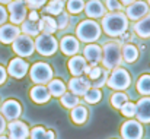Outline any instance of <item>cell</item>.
<instances>
[{
	"instance_id": "obj_1",
	"label": "cell",
	"mask_w": 150,
	"mask_h": 139,
	"mask_svg": "<svg viewBox=\"0 0 150 139\" xmlns=\"http://www.w3.org/2000/svg\"><path fill=\"white\" fill-rule=\"evenodd\" d=\"M128 19L122 12H109L102 16V29L109 37H118L125 32Z\"/></svg>"
},
{
	"instance_id": "obj_2",
	"label": "cell",
	"mask_w": 150,
	"mask_h": 139,
	"mask_svg": "<svg viewBox=\"0 0 150 139\" xmlns=\"http://www.w3.org/2000/svg\"><path fill=\"white\" fill-rule=\"evenodd\" d=\"M102 63L105 66V69H115L120 66V63L122 62V56H121V47L118 43L112 41V43H106L102 48Z\"/></svg>"
},
{
	"instance_id": "obj_3",
	"label": "cell",
	"mask_w": 150,
	"mask_h": 139,
	"mask_svg": "<svg viewBox=\"0 0 150 139\" xmlns=\"http://www.w3.org/2000/svg\"><path fill=\"white\" fill-rule=\"evenodd\" d=\"M76 35H77L79 40H82V41H85L88 44L89 43H93V41H96L99 38L100 27L98 25V22L91 21V19L82 21L77 25V28H76Z\"/></svg>"
},
{
	"instance_id": "obj_4",
	"label": "cell",
	"mask_w": 150,
	"mask_h": 139,
	"mask_svg": "<svg viewBox=\"0 0 150 139\" xmlns=\"http://www.w3.org/2000/svg\"><path fill=\"white\" fill-rule=\"evenodd\" d=\"M131 84V78L128 75V72L125 69H121V67H115L112 69V73L108 75V79H106V85L112 90H117V91H122V90H127Z\"/></svg>"
},
{
	"instance_id": "obj_5",
	"label": "cell",
	"mask_w": 150,
	"mask_h": 139,
	"mask_svg": "<svg viewBox=\"0 0 150 139\" xmlns=\"http://www.w3.org/2000/svg\"><path fill=\"white\" fill-rule=\"evenodd\" d=\"M31 79L32 82L38 84V85H44L48 84L52 79V69L50 64L47 63H35L31 67Z\"/></svg>"
},
{
	"instance_id": "obj_6",
	"label": "cell",
	"mask_w": 150,
	"mask_h": 139,
	"mask_svg": "<svg viewBox=\"0 0 150 139\" xmlns=\"http://www.w3.org/2000/svg\"><path fill=\"white\" fill-rule=\"evenodd\" d=\"M34 44H35V50L40 54H42V56H51L58 48L57 40L51 34H44V32L37 37V40L34 41Z\"/></svg>"
},
{
	"instance_id": "obj_7",
	"label": "cell",
	"mask_w": 150,
	"mask_h": 139,
	"mask_svg": "<svg viewBox=\"0 0 150 139\" xmlns=\"http://www.w3.org/2000/svg\"><path fill=\"white\" fill-rule=\"evenodd\" d=\"M12 47H13V51L18 56H21V57H29L34 53V50H35V44H34L32 37L25 35V34L23 35L19 34L15 38V41L12 43Z\"/></svg>"
},
{
	"instance_id": "obj_8",
	"label": "cell",
	"mask_w": 150,
	"mask_h": 139,
	"mask_svg": "<svg viewBox=\"0 0 150 139\" xmlns=\"http://www.w3.org/2000/svg\"><path fill=\"white\" fill-rule=\"evenodd\" d=\"M7 9H9V19L12 24H22L28 15L26 3L23 0H12L10 3H7Z\"/></svg>"
},
{
	"instance_id": "obj_9",
	"label": "cell",
	"mask_w": 150,
	"mask_h": 139,
	"mask_svg": "<svg viewBox=\"0 0 150 139\" xmlns=\"http://www.w3.org/2000/svg\"><path fill=\"white\" fill-rule=\"evenodd\" d=\"M121 135L124 139H142L143 136V128L140 122L136 120H127L121 126Z\"/></svg>"
},
{
	"instance_id": "obj_10",
	"label": "cell",
	"mask_w": 150,
	"mask_h": 139,
	"mask_svg": "<svg viewBox=\"0 0 150 139\" xmlns=\"http://www.w3.org/2000/svg\"><path fill=\"white\" fill-rule=\"evenodd\" d=\"M149 13V6L144 1H133L131 4H128L127 7V19L131 21H139L143 16H146Z\"/></svg>"
},
{
	"instance_id": "obj_11",
	"label": "cell",
	"mask_w": 150,
	"mask_h": 139,
	"mask_svg": "<svg viewBox=\"0 0 150 139\" xmlns=\"http://www.w3.org/2000/svg\"><path fill=\"white\" fill-rule=\"evenodd\" d=\"M7 129H9V139H26L29 136V128L21 120H12Z\"/></svg>"
},
{
	"instance_id": "obj_12",
	"label": "cell",
	"mask_w": 150,
	"mask_h": 139,
	"mask_svg": "<svg viewBox=\"0 0 150 139\" xmlns=\"http://www.w3.org/2000/svg\"><path fill=\"white\" fill-rule=\"evenodd\" d=\"M21 113H22V107H21V104L18 102V101H15V100H7V101H4L3 102V105H1V116L4 117V119H7V120H16L19 116H21Z\"/></svg>"
},
{
	"instance_id": "obj_13",
	"label": "cell",
	"mask_w": 150,
	"mask_h": 139,
	"mask_svg": "<svg viewBox=\"0 0 150 139\" xmlns=\"http://www.w3.org/2000/svg\"><path fill=\"white\" fill-rule=\"evenodd\" d=\"M28 69H29L28 63H26L25 60H22V59L18 57V59L10 60L9 67H7V73H9L10 76L16 78V79H21V78H23V76L28 73Z\"/></svg>"
},
{
	"instance_id": "obj_14",
	"label": "cell",
	"mask_w": 150,
	"mask_h": 139,
	"mask_svg": "<svg viewBox=\"0 0 150 139\" xmlns=\"http://www.w3.org/2000/svg\"><path fill=\"white\" fill-rule=\"evenodd\" d=\"M92 85H91V82H89V79H86V78H82V76H74L73 79H70V82H69V90H70V92H73L74 95H85V92L91 88Z\"/></svg>"
},
{
	"instance_id": "obj_15",
	"label": "cell",
	"mask_w": 150,
	"mask_h": 139,
	"mask_svg": "<svg viewBox=\"0 0 150 139\" xmlns=\"http://www.w3.org/2000/svg\"><path fill=\"white\" fill-rule=\"evenodd\" d=\"M136 116L139 122L150 123V97L146 95L136 104Z\"/></svg>"
},
{
	"instance_id": "obj_16",
	"label": "cell",
	"mask_w": 150,
	"mask_h": 139,
	"mask_svg": "<svg viewBox=\"0 0 150 139\" xmlns=\"http://www.w3.org/2000/svg\"><path fill=\"white\" fill-rule=\"evenodd\" d=\"M83 54H85V60H86V63H89V66H96L102 59V50L96 44H88Z\"/></svg>"
},
{
	"instance_id": "obj_17",
	"label": "cell",
	"mask_w": 150,
	"mask_h": 139,
	"mask_svg": "<svg viewBox=\"0 0 150 139\" xmlns=\"http://www.w3.org/2000/svg\"><path fill=\"white\" fill-rule=\"evenodd\" d=\"M19 34H21V31H19V28H18L16 25L7 24V25H1V27H0V41H1L3 44H10V43H13L15 38H16Z\"/></svg>"
},
{
	"instance_id": "obj_18",
	"label": "cell",
	"mask_w": 150,
	"mask_h": 139,
	"mask_svg": "<svg viewBox=\"0 0 150 139\" xmlns=\"http://www.w3.org/2000/svg\"><path fill=\"white\" fill-rule=\"evenodd\" d=\"M86 60L85 57H80V56H73L70 60H69V70L73 76H82L86 70Z\"/></svg>"
},
{
	"instance_id": "obj_19",
	"label": "cell",
	"mask_w": 150,
	"mask_h": 139,
	"mask_svg": "<svg viewBox=\"0 0 150 139\" xmlns=\"http://www.w3.org/2000/svg\"><path fill=\"white\" fill-rule=\"evenodd\" d=\"M60 48L66 56H74L79 51L80 46H79V41L74 37H64L60 41Z\"/></svg>"
},
{
	"instance_id": "obj_20",
	"label": "cell",
	"mask_w": 150,
	"mask_h": 139,
	"mask_svg": "<svg viewBox=\"0 0 150 139\" xmlns=\"http://www.w3.org/2000/svg\"><path fill=\"white\" fill-rule=\"evenodd\" d=\"M85 10H86V15L89 18H102L105 15V6L100 3L99 0H89L86 4H85Z\"/></svg>"
},
{
	"instance_id": "obj_21",
	"label": "cell",
	"mask_w": 150,
	"mask_h": 139,
	"mask_svg": "<svg viewBox=\"0 0 150 139\" xmlns=\"http://www.w3.org/2000/svg\"><path fill=\"white\" fill-rule=\"evenodd\" d=\"M29 95H31L32 101L37 102V104H45V102L50 101V98H51L48 90H47L44 85H37V87H34V88L31 90Z\"/></svg>"
},
{
	"instance_id": "obj_22",
	"label": "cell",
	"mask_w": 150,
	"mask_h": 139,
	"mask_svg": "<svg viewBox=\"0 0 150 139\" xmlns=\"http://www.w3.org/2000/svg\"><path fill=\"white\" fill-rule=\"evenodd\" d=\"M134 32L142 37V38H149L150 37V13L146 16H143L142 19L137 21V24L134 25Z\"/></svg>"
},
{
	"instance_id": "obj_23",
	"label": "cell",
	"mask_w": 150,
	"mask_h": 139,
	"mask_svg": "<svg viewBox=\"0 0 150 139\" xmlns=\"http://www.w3.org/2000/svg\"><path fill=\"white\" fill-rule=\"evenodd\" d=\"M38 24H40V31H42L44 34H54L58 29L55 19L51 16H42L41 19H38Z\"/></svg>"
},
{
	"instance_id": "obj_24",
	"label": "cell",
	"mask_w": 150,
	"mask_h": 139,
	"mask_svg": "<svg viewBox=\"0 0 150 139\" xmlns=\"http://www.w3.org/2000/svg\"><path fill=\"white\" fill-rule=\"evenodd\" d=\"M121 56H122V59L127 63H133V62H136L139 59V50L133 44H125L121 48Z\"/></svg>"
},
{
	"instance_id": "obj_25",
	"label": "cell",
	"mask_w": 150,
	"mask_h": 139,
	"mask_svg": "<svg viewBox=\"0 0 150 139\" xmlns=\"http://www.w3.org/2000/svg\"><path fill=\"white\" fill-rule=\"evenodd\" d=\"M88 119V110L83 105H76L71 108V120L76 125H83Z\"/></svg>"
},
{
	"instance_id": "obj_26",
	"label": "cell",
	"mask_w": 150,
	"mask_h": 139,
	"mask_svg": "<svg viewBox=\"0 0 150 139\" xmlns=\"http://www.w3.org/2000/svg\"><path fill=\"white\" fill-rule=\"evenodd\" d=\"M47 90H48L50 95H52V97H61L63 94L66 92V85L60 79H51L48 82V88Z\"/></svg>"
},
{
	"instance_id": "obj_27",
	"label": "cell",
	"mask_w": 150,
	"mask_h": 139,
	"mask_svg": "<svg viewBox=\"0 0 150 139\" xmlns=\"http://www.w3.org/2000/svg\"><path fill=\"white\" fill-rule=\"evenodd\" d=\"M21 31L25 34V35H29V37H32V35H38L40 34V24H38V21L37 22H34V21H23L22 22V27H21Z\"/></svg>"
},
{
	"instance_id": "obj_28",
	"label": "cell",
	"mask_w": 150,
	"mask_h": 139,
	"mask_svg": "<svg viewBox=\"0 0 150 139\" xmlns=\"http://www.w3.org/2000/svg\"><path fill=\"white\" fill-rule=\"evenodd\" d=\"M29 135H31V138L32 139H54L55 138L54 132L47 130V129L42 128V126H37V128H34V129L29 132Z\"/></svg>"
},
{
	"instance_id": "obj_29",
	"label": "cell",
	"mask_w": 150,
	"mask_h": 139,
	"mask_svg": "<svg viewBox=\"0 0 150 139\" xmlns=\"http://www.w3.org/2000/svg\"><path fill=\"white\" fill-rule=\"evenodd\" d=\"M60 101H61V105L66 108H73L79 105V97L74 95L73 92H64L60 97Z\"/></svg>"
},
{
	"instance_id": "obj_30",
	"label": "cell",
	"mask_w": 150,
	"mask_h": 139,
	"mask_svg": "<svg viewBox=\"0 0 150 139\" xmlns=\"http://www.w3.org/2000/svg\"><path fill=\"white\" fill-rule=\"evenodd\" d=\"M85 101L88 104H96L99 102L100 98H102V92H100L99 88H89L86 92H85Z\"/></svg>"
},
{
	"instance_id": "obj_31",
	"label": "cell",
	"mask_w": 150,
	"mask_h": 139,
	"mask_svg": "<svg viewBox=\"0 0 150 139\" xmlns=\"http://www.w3.org/2000/svg\"><path fill=\"white\" fill-rule=\"evenodd\" d=\"M64 1L63 0H50L48 4L45 6V12L48 15H60L63 12Z\"/></svg>"
},
{
	"instance_id": "obj_32",
	"label": "cell",
	"mask_w": 150,
	"mask_h": 139,
	"mask_svg": "<svg viewBox=\"0 0 150 139\" xmlns=\"http://www.w3.org/2000/svg\"><path fill=\"white\" fill-rule=\"evenodd\" d=\"M137 91L143 95H150V75H143L139 78Z\"/></svg>"
},
{
	"instance_id": "obj_33",
	"label": "cell",
	"mask_w": 150,
	"mask_h": 139,
	"mask_svg": "<svg viewBox=\"0 0 150 139\" xmlns=\"http://www.w3.org/2000/svg\"><path fill=\"white\" fill-rule=\"evenodd\" d=\"M85 9V1L83 0H69L67 1V10L73 15L80 13Z\"/></svg>"
},
{
	"instance_id": "obj_34",
	"label": "cell",
	"mask_w": 150,
	"mask_h": 139,
	"mask_svg": "<svg viewBox=\"0 0 150 139\" xmlns=\"http://www.w3.org/2000/svg\"><path fill=\"white\" fill-rule=\"evenodd\" d=\"M128 101V98H127V94L124 92H115L112 94V97H111V104H112V107H115V108H120L124 102H127Z\"/></svg>"
},
{
	"instance_id": "obj_35",
	"label": "cell",
	"mask_w": 150,
	"mask_h": 139,
	"mask_svg": "<svg viewBox=\"0 0 150 139\" xmlns=\"http://www.w3.org/2000/svg\"><path fill=\"white\" fill-rule=\"evenodd\" d=\"M121 113L125 116V117H133L134 114H136V104H133V102H124L121 107Z\"/></svg>"
},
{
	"instance_id": "obj_36",
	"label": "cell",
	"mask_w": 150,
	"mask_h": 139,
	"mask_svg": "<svg viewBox=\"0 0 150 139\" xmlns=\"http://www.w3.org/2000/svg\"><path fill=\"white\" fill-rule=\"evenodd\" d=\"M106 79H108V72H106V70H102V73H100L91 85H92V88H100V87L106 85Z\"/></svg>"
},
{
	"instance_id": "obj_37",
	"label": "cell",
	"mask_w": 150,
	"mask_h": 139,
	"mask_svg": "<svg viewBox=\"0 0 150 139\" xmlns=\"http://www.w3.org/2000/svg\"><path fill=\"white\" fill-rule=\"evenodd\" d=\"M102 70H103V69H100L98 66H86V70H85V72L88 73V76H89L91 81H95L100 73H102Z\"/></svg>"
},
{
	"instance_id": "obj_38",
	"label": "cell",
	"mask_w": 150,
	"mask_h": 139,
	"mask_svg": "<svg viewBox=\"0 0 150 139\" xmlns=\"http://www.w3.org/2000/svg\"><path fill=\"white\" fill-rule=\"evenodd\" d=\"M57 16H58L57 21H55V22H57V28H58V29L66 28V27L69 25V16H67L66 13H63V12H61L60 15H57Z\"/></svg>"
},
{
	"instance_id": "obj_39",
	"label": "cell",
	"mask_w": 150,
	"mask_h": 139,
	"mask_svg": "<svg viewBox=\"0 0 150 139\" xmlns=\"http://www.w3.org/2000/svg\"><path fill=\"white\" fill-rule=\"evenodd\" d=\"M106 7L109 12H117L122 7V4L120 0H106Z\"/></svg>"
},
{
	"instance_id": "obj_40",
	"label": "cell",
	"mask_w": 150,
	"mask_h": 139,
	"mask_svg": "<svg viewBox=\"0 0 150 139\" xmlns=\"http://www.w3.org/2000/svg\"><path fill=\"white\" fill-rule=\"evenodd\" d=\"M47 0H26V4L31 7V9H38V7H42L45 4Z\"/></svg>"
},
{
	"instance_id": "obj_41",
	"label": "cell",
	"mask_w": 150,
	"mask_h": 139,
	"mask_svg": "<svg viewBox=\"0 0 150 139\" xmlns=\"http://www.w3.org/2000/svg\"><path fill=\"white\" fill-rule=\"evenodd\" d=\"M6 19H7V12H6V9L3 6H0V25L4 24Z\"/></svg>"
},
{
	"instance_id": "obj_42",
	"label": "cell",
	"mask_w": 150,
	"mask_h": 139,
	"mask_svg": "<svg viewBox=\"0 0 150 139\" xmlns=\"http://www.w3.org/2000/svg\"><path fill=\"white\" fill-rule=\"evenodd\" d=\"M6 76H7V72H6V69L3 67V66H0V85L6 81Z\"/></svg>"
},
{
	"instance_id": "obj_43",
	"label": "cell",
	"mask_w": 150,
	"mask_h": 139,
	"mask_svg": "<svg viewBox=\"0 0 150 139\" xmlns=\"http://www.w3.org/2000/svg\"><path fill=\"white\" fill-rule=\"evenodd\" d=\"M4 129H6V119L1 116V113H0V135L4 132Z\"/></svg>"
},
{
	"instance_id": "obj_44",
	"label": "cell",
	"mask_w": 150,
	"mask_h": 139,
	"mask_svg": "<svg viewBox=\"0 0 150 139\" xmlns=\"http://www.w3.org/2000/svg\"><path fill=\"white\" fill-rule=\"evenodd\" d=\"M40 18H38V13L35 12V10H32L31 13H29V21H34V22H37Z\"/></svg>"
},
{
	"instance_id": "obj_45",
	"label": "cell",
	"mask_w": 150,
	"mask_h": 139,
	"mask_svg": "<svg viewBox=\"0 0 150 139\" xmlns=\"http://www.w3.org/2000/svg\"><path fill=\"white\" fill-rule=\"evenodd\" d=\"M121 1V4H131L133 1H136V0H120Z\"/></svg>"
},
{
	"instance_id": "obj_46",
	"label": "cell",
	"mask_w": 150,
	"mask_h": 139,
	"mask_svg": "<svg viewBox=\"0 0 150 139\" xmlns=\"http://www.w3.org/2000/svg\"><path fill=\"white\" fill-rule=\"evenodd\" d=\"M10 1H12V0H0L1 4H7V3H10Z\"/></svg>"
},
{
	"instance_id": "obj_47",
	"label": "cell",
	"mask_w": 150,
	"mask_h": 139,
	"mask_svg": "<svg viewBox=\"0 0 150 139\" xmlns=\"http://www.w3.org/2000/svg\"><path fill=\"white\" fill-rule=\"evenodd\" d=\"M0 139H9L7 136H3V135H0Z\"/></svg>"
},
{
	"instance_id": "obj_48",
	"label": "cell",
	"mask_w": 150,
	"mask_h": 139,
	"mask_svg": "<svg viewBox=\"0 0 150 139\" xmlns=\"http://www.w3.org/2000/svg\"><path fill=\"white\" fill-rule=\"evenodd\" d=\"M149 4H150V0H149Z\"/></svg>"
}]
</instances>
